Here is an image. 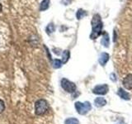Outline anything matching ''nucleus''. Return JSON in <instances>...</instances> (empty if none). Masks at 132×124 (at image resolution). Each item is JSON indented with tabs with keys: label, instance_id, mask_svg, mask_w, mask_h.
<instances>
[{
	"label": "nucleus",
	"instance_id": "f257e3e1",
	"mask_svg": "<svg viewBox=\"0 0 132 124\" xmlns=\"http://www.w3.org/2000/svg\"><path fill=\"white\" fill-rule=\"evenodd\" d=\"M92 32L90 34V39L94 40L102 34L103 23L102 22V18L99 14H94L93 17L92 22Z\"/></svg>",
	"mask_w": 132,
	"mask_h": 124
},
{
	"label": "nucleus",
	"instance_id": "f03ea898",
	"mask_svg": "<svg viewBox=\"0 0 132 124\" xmlns=\"http://www.w3.org/2000/svg\"><path fill=\"white\" fill-rule=\"evenodd\" d=\"M49 109V103L45 99H39L35 103V113L36 115L41 116L45 114Z\"/></svg>",
	"mask_w": 132,
	"mask_h": 124
},
{
	"label": "nucleus",
	"instance_id": "7ed1b4c3",
	"mask_svg": "<svg viewBox=\"0 0 132 124\" xmlns=\"http://www.w3.org/2000/svg\"><path fill=\"white\" fill-rule=\"evenodd\" d=\"M74 107H75V109L78 112V113L80 115H85L92 109V105L88 101H86L84 103L76 102L74 103Z\"/></svg>",
	"mask_w": 132,
	"mask_h": 124
},
{
	"label": "nucleus",
	"instance_id": "20e7f679",
	"mask_svg": "<svg viewBox=\"0 0 132 124\" xmlns=\"http://www.w3.org/2000/svg\"><path fill=\"white\" fill-rule=\"evenodd\" d=\"M61 87L63 88L64 91H66V92L69 94L74 93L77 89L75 84L73 83L72 81L69 80L68 79H66V78H63L61 80Z\"/></svg>",
	"mask_w": 132,
	"mask_h": 124
},
{
	"label": "nucleus",
	"instance_id": "39448f33",
	"mask_svg": "<svg viewBox=\"0 0 132 124\" xmlns=\"http://www.w3.org/2000/svg\"><path fill=\"white\" fill-rule=\"evenodd\" d=\"M108 90L109 87L107 84H99L94 87V89H93V93L98 95H105L108 93Z\"/></svg>",
	"mask_w": 132,
	"mask_h": 124
},
{
	"label": "nucleus",
	"instance_id": "423d86ee",
	"mask_svg": "<svg viewBox=\"0 0 132 124\" xmlns=\"http://www.w3.org/2000/svg\"><path fill=\"white\" fill-rule=\"evenodd\" d=\"M123 86L126 89H132V74H129L124 78L122 81Z\"/></svg>",
	"mask_w": 132,
	"mask_h": 124
},
{
	"label": "nucleus",
	"instance_id": "0eeeda50",
	"mask_svg": "<svg viewBox=\"0 0 132 124\" xmlns=\"http://www.w3.org/2000/svg\"><path fill=\"white\" fill-rule=\"evenodd\" d=\"M110 59V56L108 53H106V52H102L101 53V55L99 56V58H98V61L99 63H100L101 65L104 66L106 65V64L108 62Z\"/></svg>",
	"mask_w": 132,
	"mask_h": 124
},
{
	"label": "nucleus",
	"instance_id": "6e6552de",
	"mask_svg": "<svg viewBox=\"0 0 132 124\" xmlns=\"http://www.w3.org/2000/svg\"><path fill=\"white\" fill-rule=\"evenodd\" d=\"M117 95L118 96L124 99V100H130V94L127 92V91H126L125 89H123L122 88H120L117 91Z\"/></svg>",
	"mask_w": 132,
	"mask_h": 124
},
{
	"label": "nucleus",
	"instance_id": "1a4fd4ad",
	"mask_svg": "<svg viewBox=\"0 0 132 124\" xmlns=\"http://www.w3.org/2000/svg\"><path fill=\"white\" fill-rule=\"evenodd\" d=\"M101 42H102L103 47H105L106 48L109 47V45H110V37H109V35H108V33H107V32H103Z\"/></svg>",
	"mask_w": 132,
	"mask_h": 124
},
{
	"label": "nucleus",
	"instance_id": "9d476101",
	"mask_svg": "<svg viewBox=\"0 0 132 124\" xmlns=\"http://www.w3.org/2000/svg\"><path fill=\"white\" fill-rule=\"evenodd\" d=\"M94 104L97 107H102L106 104V100L102 97H98L94 100Z\"/></svg>",
	"mask_w": 132,
	"mask_h": 124
},
{
	"label": "nucleus",
	"instance_id": "9b49d317",
	"mask_svg": "<svg viewBox=\"0 0 132 124\" xmlns=\"http://www.w3.org/2000/svg\"><path fill=\"white\" fill-rule=\"evenodd\" d=\"M69 57H70V52L69 51H68V50H65V51H63V53H62V63L63 64H65L67 63L68 60H69Z\"/></svg>",
	"mask_w": 132,
	"mask_h": 124
},
{
	"label": "nucleus",
	"instance_id": "f8f14e48",
	"mask_svg": "<svg viewBox=\"0 0 132 124\" xmlns=\"http://www.w3.org/2000/svg\"><path fill=\"white\" fill-rule=\"evenodd\" d=\"M87 15H88V13H87V12L85 11V10H84V9H82V8H79L78 11H77V12H76V18H77V19H78V20H80V19H82V18H84V17H86Z\"/></svg>",
	"mask_w": 132,
	"mask_h": 124
},
{
	"label": "nucleus",
	"instance_id": "ddd939ff",
	"mask_svg": "<svg viewBox=\"0 0 132 124\" xmlns=\"http://www.w3.org/2000/svg\"><path fill=\"white\" fill-rule=\"evenodd\" d=\"M50 0H43L40 5V11H45L49 8Z\"/></svg>",
	"mask_w": 132,
	"mask_h": 124
},
{
	"label": "nucleus",
	"instance_id": "4468645a",
	"mask_svg": "<svg viewBox=\"0 0 132 124\" xmlns=\"http://www.w3.org/2000/svg\"><path fill=\"white\" fill-rule=\"evenodd\" d=\"M55 27L53 23H49L46 27V29H45V31H46V33L48 35L52 34V33L55 32Z\"/></svg>",
	"mask_w": 132,
	"mask_h": 124
},
{
	"label": "nucleus",
	"instance_id": "2eb2a0df",
	"mask_svg": "<svg viewBox=\"0 0 132 124\" xmlns=\"http://www.w3.org/2000/svg\"><path fill=\"white\" fill-rule=\"evenodd\" d=\"M64 124H79V121H78L77 118H69L65 120Z\"/></svg>",
	"mask_w": 132,
	"mask_h": 124
},
{
	"label": "nucleus",
	"instance_id": "dca6fc26",
	"mask_svg": "<svg viewBox=\"0 0 132 124\" xmlns=\"http://www.w3.org/2000/svg\"><path fill=\"white\" fill-rule=\"evenodd\" d=\"M62 61L59 59H55V60H54L53 62H52V65H53V67L55 68V69H59L60 68L61 66H62Z\"/></svg>",
	"mask_w": 132,
	"mask_h": 124
},
{
	"label": "nucleus",
	"instance_id": "f3484780",
	"mask_svg": "<svg viewBox=\"0 0 132 124\" xmlns=\"http://www.w3.org/2000/svg\"><path fill=\"white\" fill-rule=\"evenodd\" d=\"M4 109H5V103L2 99H0V113H2Z\"/></svg>",
	"mask_w": 132,
	"mask_h": 124
},
{
	"label": "nucleus",
	"instance_id": "a211bd4d",
	"mask_svg": "<svg viewBox=\"0 0 132 124\" xmlns=\"http://www.w3.org/2000/svg\"><path fill=\"white\" fill-rule=\"evenodd\" d=\"M73 0H61V3L64 4V6H68L72 3Z\"/></svg>",
	"mask_w": 132,
	"mask_h": 124
},
{
	"label": "nucleus",
	"instance_id": "6ab92c4d",
	"mask_svg": "<svg viewBox=\"0 0 132 124\" xmlns=\"http://www.w3.org/2000/svg\"><path fill=\"white\" fill-rule=\"evenodd\" d=\"M2 10V5H1V3H0V12H1Z\"/></svg>",
	"mask_w": 132,
	"mask_h": 124
}]
</instances>
